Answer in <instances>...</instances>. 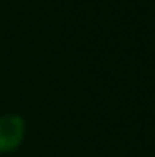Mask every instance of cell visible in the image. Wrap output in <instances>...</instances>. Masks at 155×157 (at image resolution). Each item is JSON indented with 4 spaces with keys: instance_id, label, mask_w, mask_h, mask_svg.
I'll use <instances>...</instances> for the list:
<instances>
[{
    "instance_id": "6da1fadb",
    "label": "cell",
    "mask_w": 155,
    "mask_h": 157,
    "mask_svg": "<svg viewBox=\"0 0 155 157\" xmlns=\"http://www.w3.org/2000/svg\"><path fill=\"white\" fill-rule=\"evenodd\" d=\"M24 137V119L20 115L0 117V153L14 151Z\"/></svg>"
}]
</instances>
